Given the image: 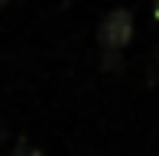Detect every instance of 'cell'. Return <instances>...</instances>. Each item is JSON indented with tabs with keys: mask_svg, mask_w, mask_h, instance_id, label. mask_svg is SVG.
Wrapping results in <instances>:
<instances>
[{
	"mask_svg": "<svg viewBox=\"0 0 159 156\" xmlns=\"http://www.w3.org/2000/svg\"><path fill=\"white\" fill-rule=\"evenodd\" d=\"M130 39H133V16H130V10L117 7V10L104 13V20L98 26V49L101 52H124L130 46Z\"/></svg>",
	"mask_w": 159,
	"mask_h": 156,
	"instance_id": "obj_1",
	"label": "cell"
},
{
	"mask_svg": "<svg viewBox=\"0 0 159 156\" xmlns=\"http://www.w3.org/2000/svg\"><path fill=\"white\" fill-rule=\"evenodd\" d=\"M101 68L104 72H120L124 68V52H101Z\"/></svg>",
	"mask_w": 159,
	"mask_h": 156,
	"instance_id": "obj_2",
	"label": "cell"
},
{
	"mask_svg": "<svg viewBox=\"0 0 159 156\" xmlns=\"http://www.w3.org/2000/svg\"><path fill=\"white\" fill-rule=\"evenodd\" d=\"M146 78H149V85H159V46L149 52V59H146Z\"/></svg>",
	"mask_w": 159,
	"mask_h": 156,
	"instance_id": "obj_3",
	"label": "cell"
},
{
	"mask_svg": "<svg viewBox=\"0 0 159 156\" xmlns=\"http://www.w3.org/2000/svg\"><path fill=\"white\" fill-rule=\"evenodd\" d=\"M10 156H46V153H42L39 146H33L30 140H20V143L13 146V153H10Z\"/></svg>",
	"mask_w": 159,
	"mask_h": 156,
	"instance_id": "obj_4",
	"label": "cell"
},
{
	"mask_svg": "<svg viewBox=\"0 0 159 156\" xmlns=\"http://www.w3.org/2000/svg\"><path fill=\"white\" fill-rule=\"evenodd\" d=\"M3 140H7V124L0 120V143H3Z\"/></svg>",
	"mask_w": 159,
	"mask_h": 156,
	"instance_id": "obj_5",
	"label": "cell"
},
{
	"mask_svg": "<svg viewBox=\"0 0 159 156\" xmlns=\"http://www.w3.org/2000/svg\"><path fill=\"white\" fill-rule=\"evenodd\" d=\"M153 16L159 20V0H156V3H153Z\"/></svg>",
	"mask_w": 159,
	"mask_h": 156,
	"instance_id": "obj_6",
	"label": "cell"
},
{
	"mask_svg": "<svg viewBox=\"0 0 159 156\" xmlns=\"http://www.w3.org/2000/svg\"><path fill=\"white\" fill-rule=\"evenodd\" d=\"M7 3H10V0H0V7H7Z\"/></svg>",
	"mask_w": 159,
	"mask_h": 156,
	"instance_id": "obj_7",
	"label": "cell"
}]
</instances>
